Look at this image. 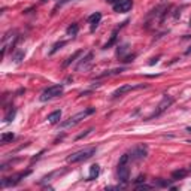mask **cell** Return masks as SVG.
I'll return each instance as SVG.
<instances>
[{"label":"cell","mask_w":191,"mask_h":191,"mask_svg":"<svg viewBox=\"0 0 191 191\" xmlns=\"http://www.w3.org/2000/svg\"><path fill=\"white\" fill-rule=\"evenodd\" d=\"M94 108H88V109H84V110H81V112H78L76 115H73V116H70L69 120H66V121H63L61 124H60V127L61 128H67V127H73V126H76L78 122H81L82 120H85L87 116H90V115H93L94 114Z\"/></svg>","instance_id":"6da1fadb"},{"label":"cell","mask_w":191,"mask_h":191,"mask_svg":"<svg viewBox=\"0 0 191 191\" xmlns=\"http://www.w3.org/2000/svg\"><path fill=\"white\" fill-rule=\"evenodd\" d=\"M96 151H97V148H94V146L81 149V151H78V152L72 154L69 158H67V161L69 163H81V161H85V160L91 158V157L96 154Z\"/></svg>","instance_id":"7a4b0ae2"},{"label":"cell","mask_w":191,"mask_h":191,"mask_svg":"<svg viewBox=\"0 0 191 191\" xmlns=\"http://www.w3.org/2000/svg\"><path fill=\"white\" fill-rule=\"evenodd\" d=\"M63 94V84L60 85H51V87H48L47 90H43V93L41 94V100L42 102H48L51 100V98H55L58 96Z\"/></svg>","instance_id":"3957f363"},{"label":"cell","mask_w":191,"mask_h":191,"mask_svg":"<svg viewBox=\"0 0 191 191\" xmlns=\"http://www.w3.org/2000/svg\"><path fill=\"white\" fill-rule=\"evenodd\" d=\"M30 173H31V170H24V172H19V173H17V175H12V176H9V178H3L2 182H0V185H2L3 188H5V187H11V185H17L19 181L24 179L25 176H29Z\"/></svg>","instance_id":"277c9868"},{"label":"cell","mask_w":191,"mask_h":191,"mask_svg":"<svg viewBox=\"0 0 191 191\" xmlns=\"http://www.w3.org/2000/svg\"><path fill=\"white\" fill-rule=\"evenodd\" d=\"M173 104V97H170V96H164L163 97V100L158 103V106H157V109H155V112L151 116H148V120H152L154 116H158V115H161L163 112H166L170 106Z\"/></svg>","instance_id":"5b68a950"},{"label":"cell","mask_w":191,"mask_h":191,"mask_svg":"<svg viewBox=\"0 0 191 191\" xmlns=\"http://www.w3.org/2000/svg\"><path fill=\"white\" fill-rule=\"evenodd\" d=\"M146 155H148V146L142 143V145H137V146H134L133 149H131V152H130V160L139 161V160L146 158Z\"/></svg>","instance_id":"8992f818"},{"label":"cell","mask_w":191,"mask_h":191,"mask_svg":"<svg viewBox=\"0 0 191 191\" xmlns=\"http://www.w3.org/2000/svg\"><path fill=\"white\" fill-rule=\"evenodd\" d=\"M145 87H146V85H143V84H139V85H131V84L122 85V87L116 88V90L114 91V94H112V97H114V98H116V97H120V96H122V94L128 93V91H131V90H139V88H145Z\"/></svg>","instance_id":"52a82bcc"},{"label":"cell","mask_w":191,"mask_h":191,"mask_svg":"<svg viewBox=\"0 0 191 191\" xmlns=\"http://www.w3.org/2000/svg\"><path fill=\"white\" fill-rule=\"evenodd\" d=\"M118 181L122 182V184H127L128 179H130V169L127 164H121V166H118Z\"/></svg>","instance_id":"ba28073f"},{"label":"cell","mask_w":191,"mask_h":191,"mask_svg":"<svg viewBox=\"0 0 191 191\" xmlns=\"http://www.w3.org/2000/svg\"><path fill=\"white\" fill-rule=\"evenodd\" d=\"M114 6V11L115 12H128L133 6V0H118V2Z\"/></svg>","instance_id":"9c48e42d"},{"label":"cell","mask_w":191,"mask_h":191,"mask_svg":"<svg viewBox=\"0 0 191 191\" xmlns=\"http://www.w3.org/2000/svg\"><path fill=\"white\" fill-rule=\"evenodd\" d=\"M100 19H102V14H100V12H96V14H93L88 18V23L91 24V31L96 30V27L98 25V23H100Z\"/></svg>","instance_id":"30bf717a"},{"label":"cell","mask_w":191,"mask_h":191,"mask_svg":"<svg viewBox=\"0 0 191 191\" xmlns=\"http://www.w3.org/2000/svg\"><path fill=\"white\" fill-rule=\"evenodd\" d=\"M91 60H93V52H88V54L85 55L84 58H81V63L76 66V69H78V70H79V69H82V67L85 69V67H87V66L91 63Z\"/></svg>","instance_id":"8fae6325"},{"label":"cell","mask_w":191,"mask_h":191,"mask_svg":"<svg viewBox=\"0 0 191 191\" xmlns=\"http://www.w3.org/2000/svg\"><path fill=\"white\" fill-rule=\"evenodd\" d=\"M47 120H48V122H51V124L58 122V121L61 120V110H54V112H51Z\"/></svg>","instance_id":"7c38bea8"},{"label":"cell","mask_w":191,"mask_h":191,"mask_svg":"<svg viewBox=\"0 0 191 191\" xmlns=\"http://www.w3.org/2000/svg\"><path fill=\"white\" fill-rule=\"evenodd\" d=\"M100 173V166L98 164H93V166H90V175H88V181H93L98 176Z\"/></svg>","instance_id":"4fadbf2b"},{"label":"cell","mask_w":191,"mask_h":191,"mask_svg":"<svg viewBox=\"0 0 191 191\" xmlns=\"http://www.w3.org/2000/svg\"><path fill=\"white\" fill-rule=\"evenodd\" d=\"M81 54H82V49H79V51H76V52H73V54H72V55H70V57L67 58V60H66V61L63 63V67H67V66H70V64H72V63H73V61H75V60H76V58H78V57H79Z\"/></svg>","instance_id":"5bb4252c"},{"label":"cell","mask_w":191,"mask_h":191,"mask_svg":"<svg viewBox=\"0 0 191 191\" xmlns=\"http://www.w3.org/2000/svg\"><path fill=\"white\" fill-rule=\"evenodd\" d=\"M118 30H120V27H116V29L114 30V33H112V36H110V39H109V42L103 45V49H109L112 45L116 42V33H118Z\"/></svg>","instance_id":"9a60e30c"},{"label":"cell","mask_w":191,"mask_h":191,"mask_svg":"<svg viewBox=\"0 0 191 191\" xmlns=\"http://www.w3.org/2000/svg\"><path fill=\"white\" fill-rule=\"evenodd\" d=\"M15 139V134L14 133H3L2 136H0V143L5 145V143H9Z\"/></svg>","instance_id":"2e32d148"},{"label":"cell","mask_w":191,"mask_h":191,"mask_svg":"<svg viewBox=\"0 0 191 191\" xmlns=\"http://www.w3.org/2000/svg\"><path fill=\"white\" fill-rule=\"evenodd\" d=\"M126 70V67H116V69H112V70H106V72H103V73L100 75V78L103 76H110V75H120L121 72Z\"/></svg>","instance_id":"e0dca14e"},{"label":"cell","mask_w":191,"mask_h":191,"mask_svg":"<svg viewBox=\"0 0 191 191\" xmlns=\"http://www.w3.org/2000/svg\"><path fill=\"white\" fill-rule=\"evenodd\" d=\"M78 30H79V25H78L76 23H73V24H70V25H69L66 31H67V35H69V36H76V35H78Z\"/></svg>","instance_id":"ac0fdd59"},{"label":"cell","mask_w":191,"mask_h":191,"mask_svg":"<svg viewBox=\"0 0 191 191\" xmlns=\"http://www.w3.org/2000/svg\"><path fill=\"white\" fill-rule=\"evenodd\" d=\"M185 176H187V170H184V169L175 170V172L172 173V178H173V179H184Z\"/></svg>","instance_id":"d6986e66"},{"label":"cell","mask_w":191,"mask_h":191,"mask_svg":"<svg viewBox=\"0 0 191 191\" xmlns=\"http://www.w3.org/2000/svg\"><path fill=\"white\" fill-rule=\"evenodd\" d=\"M66 43H67V42H66V41H61V42H57V43L54 45V47H52V49L49 51V54H51V55H52V54H55V52H57L58 49H60V48H63V47H64V45H66Z\"/></svg>","instance_id":"ffe728a7"},{"label":"cell","mask_w":191,"mask_h":191,"mask_svg":"<svg viewBox=\"0 0 191 191\" xmlns=\"http://www.w3.org/2000/svg\"><path fill=\"white\" fill-rule=\"evenodd\" d=\"M15 114H17V110H15V109H11V110L8 112V114L5 115V120L8 121V122H11V121L15 118Z\"/></svg>","instance_id":"44dd1931"},{"label":"cell","mask_w":191,"mask_h":191,"mask_svg":"<svg viewBox=\"0 0 191 191\" xmlns=\"http://www.w3.org/2000/svg\"><path fill=\"white\" fill-rule=\"evenodd\" d=\"M130 161V154H122L120 157V161H118V166H121V164H127Z\"/></svg>","instance_id":"7402d4cb"},{"label":"cell","mask_w":191,"mask_h":191,"mask_svg":"<svg viewBox=\"0 0 191 191\" xmlns=\"http://www.w3.org/2000/svg\"><path fill=\"white\" fill-rule=\"evenodd\" d=\"M24 55H25V52H24V51L17 52V54L14 55V61H15V63H19V61H21L23 58H24Z\"/></svg>","instance_id":"603a6c76"},{"label":"cell","mask_w":191,"mask_h":191,"mask_svg":"<svg viewBox=\"0 0 191 191\" xmlns=\"http://www.w3.org/2000/svg\"><path fill=\"white\" fill-rule=\"evenodd\" d=\"M136 190H152V185H148V184H145V182H142V184H137L136 185Z\"/></svg>","instance_id":"cb8c5ba5"},{"label":"cell","mask_w":191,"mask_h":191,"mask_svg":"<svg viewBox=\"0 0 191 191\" xmlns=\"http://www.w3.org/2000/svg\"><path fill=\"white\" fill-rule=\"evenodd\" d=\"M134 58H136V54H131V55H127L126 58H124V60H122V63H131V61H133L134 60Z\"/></svg>","instance_id":"d4e9b609"},{"label":"cell","mask_w":191,"mask_h":191,"mask_svg":"<svg viewBox=\"0 0 191 191\" xmlns=\"http://www.w3.org/2000/svg\"><path fill=\"white\" fill-rule=\"evenodd\" d=\"M127 48H128V47H127V45H122V47H121V48H118V52H116V54H118V55H122V54H124V52H126V51H127Z\"/></svg>","instance_id":"484cf974"},{"label":"cell","mask_w":191,"mask_h":191,"mask_svg":"<svg viewBox=\"0 0 191 191\" xmlns=\"http://www.w3.org/2000/svg\"><path fill=\"white\" fill-rule=\"evenodd\" d=\"M91 131H93V128H90V130H87V131H84L82 134H79V136H76V140H79V139H82L84 136H87V134H90Z\"/></svg>","instance_id":"4316f807"},{"label":"cell","mask_w":191,"mask_h":191,"mask_svg":"<svg viewBox=\"0 0 191 191\" xmlns=\"http://www.w3.org/2000/svg\"><path fill=\"white\" fill-rule=\"evenodd\" d=\"M134 182H136V184H142V182H145V176H143V175L137 176V179H134Z\"/></svg>","instance_id":"83f0119b"},{"label":"cell","mask_w":191,"mask_h":191,"mask_svg":"<svg viewBox=\"0 0 191 191\" xmlns=\"http://www.w3.org/2000/svg\"><path fill=\"white\" fill-rule=\"evenodd\" d=\"M158 185H161V187H170V184L169 182H166V181H161V179H158Z\"/></svg>","instance_id":"f1b7e54d"},{"label":"cell","mask_w":191,"mask_h":191,"mask_svg":"<svg viewBox=\"0 0 191 191\" xmlns=\"http://www.w3.org/2000/svg\"><path fill=\"white\" fill-rule=\"evenodd\" d=\"M158 58H160V57H157V58H152V60H151V61H149V66H152V64H155L157 61H158Z\"/></svg>","instance_id":"f546056e"},{"label":"cell","mask_w":191,"mask_h":191,"mask_svg":"<svg viewBox=\"0 0 191 191\" xmlns=\"http://www.w3.org/2000/svg\"><path fill=\"white\" fill-rule=\"evenodd\" d=\"M106 2H108V3H112V5H115L118 0H106Z\"/></svg>","instance_id":"4dcf8cb0"},{"label":"cell","mask_w":191,"mask_h":191,"mask_svg":"<svg viewBox=\"0 0 191 191\" xmlns=\"http://www.w3.org/2000/svg\"><path fill=\"white\" fill-rule=\"evenodd\" d=\"M185 54H191V45H190V48L185 51Z\"/></svg>","instance_id":"1f68e13d"},{"label":"cell","mask_w":191,"mask_h":191,"mask_svg":"<svg viewBox=\"0 0 191 191\" xmlns=\"http://www.w3.org/2000/svg\"><path fill=\"white\" fill-rule=\"evenodd\" d=\"M187 131H190V133H191V126H190V127H187Z\"/></svg>","instance_id":"d6a6232c"},{"label":"cell","mask_w":191,"mask_h":191,"mask_svg":"<svg viewBox=\"0 0 191 191\" xmlns=\"http://www.w3.org/2000/svg\"><path fill=\"white\" fill-rule=\"evenodd\" d=\"M190 173H191V166H190Z\"/></svg>","instance_id":"836d02e7"},{"label":"cell","mask_w":191,"mask_h":191,"mask_svg":"<svg viewBox=\"0 0 191 191\" xmlns=\"http://www.w3.org/2000/svg\"><path fill=\"white\" fill-rule=\"evenodd\" d=\"M190 25H191V19H190Z\"/></svg>","instance_id":"e575fe53"},{"label":"cell","mask_w":191,"mask_h":191,"mask_svg":"<svg viewBox=\"0 0 191 191\" xmlns=\"http://www.w3.org/2000/svg\"><path fill=\"white\" fill-rule=\"evenodd\" d=\"M42 2H47V0H42Z\"/></svg>","instance_id":"d590c367"},{"label":"cell","mask_w":191,"mask_h":191,"mask_svg":"<svg viewBox=\"0 0 191 191\" xmlns=\"http://www.w3.org/2000/svg\"><path fill=\"white\" fill-rule=\"evenodd\" d=\"M188 143H191V140H190V142H188Z\"/></svg>","instance_id":"8d00e7d4"}]
</instances>
